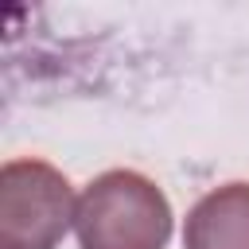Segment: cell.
I'll return each mask as SVG.
<instances>
[{"instance_id":"1","label":"cell","mask_w":249,"mask_h":249,"mask_svg":"<svg viewBox=\"0 0 249 249\" xmlns=\"http://www.w3.org/2000/svg\"><path fill=\"white\" fill-rule=\"evenodd\" d=\"M82 249H163L171 237V206L140 171H105L78 198Z\"/></svg>"},{"instance_id":"2","label":"cell","mask_w":249,"mask_h":249,"mask_svg":"<svg viewBox=\"0 0 249 249\" xmlns=\"http://www.w3.org/2000/svg\"><path fill=\"white\" fill-rule=\"evenodd\" d=\"M78 222L70 179L43 160H8L0 171V249H58Z\"/></svg>"},{"instance_id":"3","label":"cell","mask_w":249,"mask_h":249,"mask_svg":"<svg viewBox=\"0 0 249 249\" xmlns=\"http://www.w3.org/2000/svg\"><path fill=\"white\" fill-rule=\"evenodd\" d=\"M183 249H249V183L202 195L187 214Z\"/></svg>"}]
</instances>
